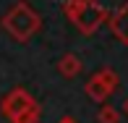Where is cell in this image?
Instances as JSON below:
<instances>
[{"instance_id":"7a4b0ae2","label":"cell","mask_w":128,"mask_h":123,"mask_svg":"<svg viewBox=\"0 0 128 123\" xmlns=\"http://www.w3.org/2000/svg\"><path fill=\"white\" fill-rule=\"evenodd\" d=\"M63 13L71 21L73 26L78 29L81 34H94L104 21H110L107 8L100 3V0H66L63 3Z\"/></svg>"},{"instance_id":"277c9868","label":"cell","mask_w":128,"mask_h":123,"mask_svg":"<svg viewBox=\"0 0 128 123\" xmlns=\"http://www.w3.org/2000/svg\"><path fill=\"white\" fill-rule=\"evenodd\" d=\"M34 102H37V99L29 94L24 86H16V89H10L8 94L0 99V113H3V118H5V120H13L18 113H24V110H26V107H32Z\"/></svg>"},{"instance_id":"3957f363","label":"cell","mask_w":128,"mask_h":123,"mask_svg":"<svg viewBox=\"0 0 128 123\" xmlns=\"http://www.w3.org/2000/svg\"><path fill=\"white\" fill-rule=\"evenodd\" d=\"M118 86H120V76L112 68H100L97 73L89 76V81L84 84V92L94 102H104V99H110V94L118 92Z\"/></svg>"},{"instance_id":"30bf717a","label":"cell","mask_w":128,"mask_h":123,"mask_svg":"<svg viewBox=\"0 0 128 123\" xmlns=\"http://www.w3.org/2000/svg\"><path fill=\"white\" fill-rule=\"evenodd\" d=\"M123 113L128 115V97H126V102H123Z\"/></svg>"},{"instance_id":"6da1fadb","label":"cell","mask_w":128,"mask_h":123,"mask_svg":"<svg viewBox=\"0 0 128 123\" xmlns=\"http://www.w3.org/2000/svg\"><path fill=\"white\" fill-rule=\"evenodd\" d=\"M0 24H3V29L16 42H29V39L42 29V16H39L26 0H18V3H13L3 13Z\"/></svg>"},{"instance_id":"8992f818","label":"cell","mask_w":128,"mask_h":123,"mask_svg":"<svg viewBox=\"0 0 128 123\" xmlns=\"http://www.w3.org/2000/svg\"><path fill=\"white\" fill-rule=\"evenodd\" d=\"M81 68H84V63H81V58L73 55V52H66V55L58 60V73L66 76V79H76L81 73Z\"/></svg>"},{"instance_id":"ba28073f","label":"cell","mask_w":128,"mask_h":123,"mask_svg":"<svg viewBox=\"0 0 128 123\" xmlns=\"http://www.w3.org/2000/svg\"><path fill=\"white\" fill-rule=\"evenodd\" d=\"M97 123H120V113L112 105H102L97 113Z\"/></svg>"},{"instance_id":"5b68a950","label":"cell","mask_w":128,"mask_h":123,"mask_svg":"<svg viewBox=\"0 0 128 123\" xmlns=\"http://www.w3.org/2000/svg\"><path fill=\"white\" fill-rule=\"evenodd\" d=\"M110 32L120 39L123 45H128V3H123L112 16H110Z\"/></svg>"},{"instance_id":"52a82bcc","label":"cell","mask_w":128,"mask_h":123,"mask_svg":"<svg viewBox=\"0 0 128 123\" xmlns=\"http://www.w3.org/2000/svg\"><path fill=\"white\" fill-rule=\"evenodd\" d=\"M39 118H42V110H39V105L34 102L32 107H26L24 113H18L10 123H39Z\"/></svg>"},{"instance_id":"9c48e42d","label":"cell","mask_w":128,"mask_h":123,"mask_svg":"<svg viewBox=\"0 0 128 123\" xmlns=\"http://www.w3.org/2000/svg\"><path fill=\"white\" fill-rule=\"evenodd\" d=\"M58 123H78L76 118H73V115H63V118L60 120H58Z\"/></svg>"}]
</instances>
